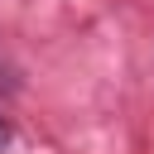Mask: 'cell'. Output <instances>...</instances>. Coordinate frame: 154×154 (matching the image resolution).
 <instances>
[{"label": "cell", "mask_w": 154, "mask_h": 154, "mask_svg": "<svg viewBox=\"0 0 154 154\" xmlns=\"http://www.w3.org/2000/svg\"><path fill=\"white\" fill-rule=\"evenodd\" d=\"M14 91H19V72L0 58V96H14Z\"/></svg>", "instance_id": "6da1fadb"}, {"label": "cell", "mask_w": 154, "mask_h": 154, "mask_svg": "<svg viewBox=\"0 0 154 154\" xmlns=\"http://www.w3.org/2000/svg\"><path fill=\"white\" fill-rule=\"evenodd\" d=\"M10 140H14V125H10V116H0V149H5Z\"/></svg>", "instance_id": "7a4b0ae2"}]
</instances>
